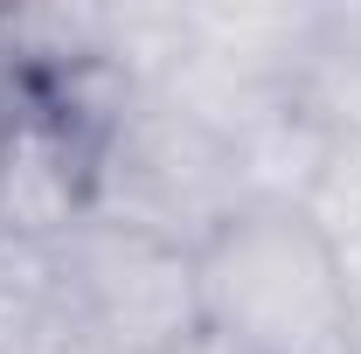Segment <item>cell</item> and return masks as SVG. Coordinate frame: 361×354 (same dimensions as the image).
<instances>
[{"label":"cell","mask_w":361,"mask_h":354,"mask_svg":"<svg viewBox=\"0 0 361 354\" xmlns=\"http://www.w3.org/2000/svg\"><path fill=\"white\" fill-rule=\"evenodd\" d=\"M202 326L236 354H355L361 299L299 209H243L195 250Z\"/></svg>","instance_id":"6da1fadb"},{"label":"cell","mask_w":361,"mask_h":354,"mask_svg":"<svg viewBox=\"0 0 361 354\" xmlns=\"http://www.w3.org/2000/svg\"><path fill=\"white\" fill-rule=\"evenodd\" d=\"M250 209L236 146L202 111L174 104L167 90H133L111 126L97 133V195L90 222L153 236L167 250H202L223 222Z\"/></svg>","instance_id":"7a4b0ae2"},{"label":"cell","mask_w":361,"mask_h":354,"mask_svg":"<svg viewBox=\"0 0 361 354\" xmlns=\"http://www.w3.org/2000/svg\"><path fill=\"white\" fill-rule=\"evenodd\" d=\"M56 285L84 354H167L202 326L195 257L111 222H84L56 250Z\"/></svg>","instance_id":"3957f363"},{"label":"cell","mask_w":361,"mask_h":354,"mask_svg":"<svg viewBox=\"0 0 361 354\" xmlns=\"http://www.w3.org/2000/svg\"><path fill=\"white\" fill-rule=\"evenodd\" d=\"M299 216L341 250V264L361 257V133H334L319 153V174L299 202Z\"/></svg>","instance_id":"277c9868"},{"label":"cell","mask_w":361,"mask_h":354,"mask_svg":"<svg viewBox=\"0 0 361 354\" xmlns=\"http://www.w3.org/2000/svg\"><path fill=\"white\" fill-rule=\"evenodd\" d=\"M355 354H361V341H355Z\"/></svg>","instance_id":"5b68a950"}]
</instances>
